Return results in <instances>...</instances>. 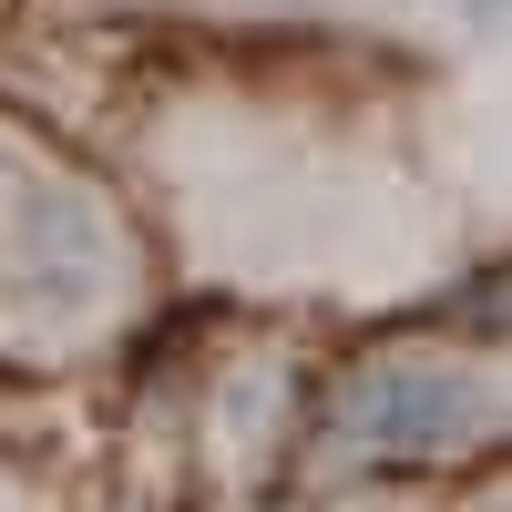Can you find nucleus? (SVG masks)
Returning a JSON list of instances; mask_svg holds the SVG:
<instances>
[{"label":"nucleus","instance_id":"nucleus-1","mask_svg":"<svg viewBox=\"0 0 512 512\" xmlns=\"http://www.w3.org/2000/svg\"><path fill=\"white\" fill-rule=\"evenodd\" d=\"M359 441L369 451H451V441H472L492 400L472 390L461 369H431V359H410V369H379L369 390H359Z\"/></svg>","mask_w":512,"mask_h":512}]
</instances>
